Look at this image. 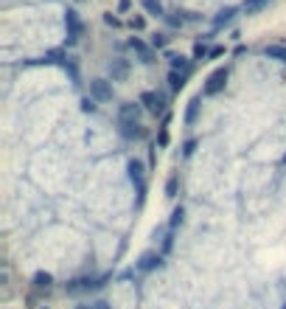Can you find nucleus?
Instances as JSON below:
<instances>
[{
  "label": "nucleus",
  "instance_id": "1",
  "mask_svg": "<svg viewBox=\"0 0 286 309\" xmlns=\"http://www.w3.org/2000/svg\"><path fill=\"white\" fill-rule=\"evenodd\" d=\"M146 102H152L149 104L152 113H163V107H166V104H163V96H157V93H149V96H146Z\"/></svg>",
  "mask_w": 286,
  "mask_h": 309
}]
</instances>
